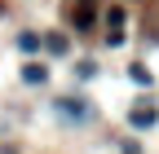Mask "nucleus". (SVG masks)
Segmentation results:
<instances>
[{"label": "nucleus", "mask_w": 159, "mask_h": 154, "mask_svg": "<svg viewBox=\"0 0 159 154\" xmlns=\"http://www.w3.org/2000/svg\"><path fill=\"white\" fill-rule=\"evenodd\" d=\"M97 22V0H75L71 5V27L75 31H89Z\"/></svg>", "instance_id": "f257e3e1"}, {"label": "nucleus", "mask_w": 159, "mask_h": 154, "mask_svg": "<svg viewBox=\"0 0 159 154\" xmlns=\"http://www.w3.org/2000/svg\"><path fill=\"white\" fill-rule=\"evenodd\" d=\"M106 18H111V44H119V40H124V18H128V13H124V9H111Z\"/></svg>", "instance_id": "f03ea898"}, {"label": "nucleus", "mask_w": 159, "mask_h": 154, "mask_svg": "<svg viewBox=\"0 0 159 154\" xmlns=\"http://www.w3.org/2000/svg\"><path fill=\"white\" fill-rule=\"evenodd\" d=\"M22 79H27V84H44V79H49V71L31 62V66H22Z\"/></svg>", "instance_id": "7ed1b4c3"}, {"label": "nucleus", "mask_w": 159, "mask_h": 154, "mask_svg": "<svg viewBox=\"0 0 159 154\" xmlns=\"http://www.w3.org/2000/svg\"><path fill=\"white\" fill-rule=\"evenodd\" d=\"M150 123H155V110L150 106H137L133 110V128H150Z\"/></svg>", "instance_id": "20e7f679"}]
</instances>
